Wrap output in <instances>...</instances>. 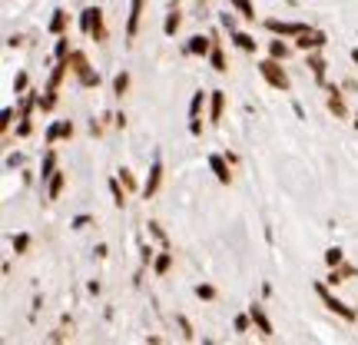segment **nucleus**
<instances>
[{"instance_id":"79ce46f5","label":"nucleus","mask_w":358,"mask_h":345,"mask_svg":"<svg viewBox=\"0 0 358 345\" xmlns=\"http://www.w3.org/2000/svg\"><path fill=\"white\" fill-rule=\"evenodd\" d=\"M355 130H358V116H355Z\"/></svg>"},{"instance_id":"c9c22d12","label":"nucleus","mask_w":358,"mask_h":345,"mask_svg":"<svg viewBox=\"0 0 358 345\" xmlns=\"http://www.w3.org/2000/svg\"><path fill=\"white\" fill-rule=\"evenodd\" d=\"M219 23H222V27H226L229 34H232V30H236V17H232V14H222V17H219Z\"/></svg>"},{"instance_id":"f03ea898","label":"nucleus","mask_w":358,"mask_h":345,"mask_svg":"<svg viewBox=\"0 0 358 345\" xmlns=\"http://www.w3.org/2000/svg\"><path fill=\"white\" fill-rule=\"evenodd\" d=\"M259 73H262V77L269 80L275 90H289V77H285V70L279 67V60H275V57H272V60H262V63H259Z\"/></svg>"},{"instance_id":"f8f14e48","label":"nucleus","mask_w":358,"mask_h":345,"mask_svg":"<svg viewBox=\"0 0 358 345\" xmlns=\"http://www.w3.org/2000/svg\"><path fill=\"white\" fill-rule=\"evenodd\" d=\"M209 60H212V70H216V73H226V57H222V47H219V40L212 43V50H209Z\"/></svg>"},{"instance_id":"4468645a","label":"nucleus","mask_w":358,"mask_h":345,"mask_svg":"<svg viewBox=\"0 0 358 345\" xmlns=\"http://www.w3.org/2000/svg\"><path fill=\"white\" fill-rule=\"evenodd\" d=\"M67 20H70V14H67V10H53V20H50V34L63 37V27H67Z\"/></svg>"},{"instance_id":"e433bc0d","label":"nucleus","mask_w":358,"mask_h":345,"mask_svg":"<svg viewBox=\"0 0 358 345\" xmlns=\"http://www.w3.org/2000/svg\"><path fill=\"white\" fill-rule=\"evenodd\" d=\"M119 179H123V186H130V190L136 186V183H133V172H130V170H119Z\"/></svg>"},{"instance_id":"423d86ee","label":"nucleus","mask_w":358,"mask_h":345,"mask_svg":"<svg viewBox=\"0 0 358 345\" xmlns=\"http://www.w3.org/2000/svg\"><path fill=\"white\" fill-rule=\"evenodd\" d=\"M143 3L146 0H133L130 3V17H126V43H133L136 30H139V17H143Z\"/></svg>"},{"instance_id":"f3484780","label":"nucleus","mask_w":358,"mask_h":345,"mask_svg":"<svg viewBox=\"0 0 358 345\" xmlns=\"http://www.w3.org/2000/svg\"><path fill=\"white\" fill-rule=\"evenodd\" d=\"M126 90H130V73H126V70H119V73L113 77V93L116 96H126Z\"/></svg>"},{"instance_id":"6ab92c4d","label":"nucleus","mask_w":358,"mask_h":345,"mask_svg":"<svg viewBox=\"0 0 358 345\" xmlns=\"http://www.w3.org/2000/svg\"><path fill=\"white\" fill-rule=\"evenodd\" d=\"M203 106H206V93L199 90V93L192 96V103H189V116H192V120H199V113H203Z\"/></svg>"},{"instance_id":"6e6552de","label":"nucleus","mask_w":358,"mask_h":345,"mask_svg":"<svg viewBox=\"0 0 358 345\" xmlns=\"http://www.w3.org/2000/svg\"><path fill=\"white\" fill-rule=\"evenodd\" d=\"M295 47L299 50H319V47H325V34L322 30H305V34H299Z\"/></svg>"},{"instance_id":"dca6fc26","label":"nucleus","mask_w":358,"mask_h":345,"mask_svg":"<svg viewBox=\"0 0 358 345\" xmlns=\"http://www.w3.org/2000/svg\"><path fill=\"white\" fill-rule=\"evenodd\" d=\"M170 266H172V256H170V252H159V256L153 259V272H156V276H166Z\"/></svg>"},{"instance_id":"393cba45","label":"nucleus","mask_w":358,"mask_h":345,"mask_svg":"<svg viewBox=\"0 0 358 345\" xmlns=\"http://www.w3.org/2000/svg\"><path fill=\"white\" fill-rule=\"evenodd\" d=\"M269 53H272L275 60H285L289 57V47H285L282 40H272V43H269Z\"/></svg>"},{"instance_id":"473e14b6","label":"nucleus","mask_w":358,"mask_h":345,"mask_svg":"<svg viewBox=\"0 0 358 345\" xmlns=\"http://www.w3.org/2000/svg\"><path fill=\"white\" fill-rule=\"evenodd\" d=\"M27 90V73H17L14 77V93H23Z\"/></svg>"},{"instance_id":"f257e3e1","label":"nucleus","mask_w":358,"mask_h":345,"mask_svg":"<svg viewBox=\"0 0 358 345\" xmlns=\"http://www.w3.org/2000/svg\"><path fill=\"white\" fill-rule=\"evenodd\" d=\"M80 30L90 34L93 40H103V10L100 7H86L83 17H80Z\"/></svg>"},{"instance_id":"7c9ffc66","label":"nucleus","mask_w":358,"mask_h":345,"mask_svg":"<svg viewBox=\"0 0 358 345\" xmlns=\"http://www.w3.org/2000/svg\"><path fill=\"white\" fill-rule=\"evenodd\" d=\"M252 326V315H236V332H249Z\"/></svg>"},{"instance_id":"b1692460","label":"nucleus","mask_w":358,"mask_h":345,"mask_svg":"<svg viewBox=\"0 0 358 345\" xmlns=\"http://www.w3.org/2000/svg\"><path fill=\"white\" fill-rule=\"evenodd\" d=\"M63 179H67V176H63L60 170L50 176V199H57V196H60V190H63Z\"/></svg>"},{"instance_id":"9b49d317","label":"nucleus","mask_w":358,"mask_h":345,"mask_svg":"<svg viewBox=\"0 0 358 345\" xmlns=\"http://www.w3.org/2000/svg\"><path fill=\"white\" fill-rule=\"evenodd\" d=\"M232 43L239 50H245V53H256V40L249 37V34H242V30H232Z\"/></svg>"},{"instance_id":"5701e85b","label":"nucleus","mask_w":358,"mask_h":345,"mask_svg":"<svg viewBox=\"0 0 358 345\" xmlns=\"http://www.w3.org/2000/svg\"><path fill=\"white\" fill-rule=\"evenodd\" d=\"M308 67H312L315 80H319L322 86H325V60H319V57H308Z\"/></svg>"},{"instance_id":"72a5a7b5","label":"nucleus","mask_w":358,"mask_h":345,"mask_svg":"<svg viewBox=\"0 0 358 345\" xmlns=\"http://www.w3.org/2000/svg\"><path fill=\"white\" fill-rule=\"evenodd\" d=\"M90 223H93V216H76V219L70 223V226H73V229H86Z\"/></svg>"},{"instance_id":"a19ab883","label":"nucleus","mask_w":358,"mask_h":345,"mask_svg":"<svg viewBox=\"0 0 358 345\" xmlns=\"http://www.w3.org/2000/svg\"><path fill=\"white\" fill-rule=\"evenodd\" d=\"M352 63H358V47H355V50H352Z\"/></svg>"},{"instance_id":"58836bf2","label":"nucleus","mask_w":358,"mask_h":345,"mask_svg":"<svg viewBox=\"0 0 358 345\" xmlns=\"http://www.w3.org/2000/svg\"><path fill=\"white\" fill-rule=\"evenodd\" d=\"M10 120H14V106H7V110H3V130L10 126Z\"/></svg>"},{"instance_id":"cd10ccee","label":"nucleus","mask_w":358,"mask_h":345,"mask_svg":"<svg viewBox=\"0 0 358 345\" xmlns=\"http://www.w3.org/2000/svg\"><path fill=\"white\" fill-rule=\"evenodd\" d=\"M328 110H332V113H339V116H345V103L339 100V90H335V96H332V100H328Z\"/></svg>"},{"instance_id":"2eb2a0df","label":"nucleus","mask_w":358,"mask_h":345,"mask_svg":"<svg viewBox=\"0 0 358 345\" xmlns=\"http://www.w3.org/2000/svg\"><path fill=\"white\" fill-rule=\"evenodd\" d=\"M53 172H57V153L47 150V159H43V166H40V179H50Z\"/></svg>"},{"instance_id":"4be33fe9","label":"nucleus","mask_w":358,"mask_h":345,"mask_svg":"<svg viewBox=\"0 0 358 345\" xmlns=\"http://www.w3.org/2000/svg\"><path fill=\"white\" fill-rule=\"evenodd\" d=\"M110 192H113V203L123 209L126 206V190H119V179H110Z\"/></svg>"},{"instance_id":"c85d7f7f","label":"nucleus","mask_w":358,"mask_h":345,"mask_svg":"<svg viewBox=\"0 0 358 345\" xmlns=\"http://www.w3.org/2000/svg\"><path fill=\"white\" fill-rule=\"evenodd\" d=\"M139 262H143V269H146V266L153 262V246H146V242L139 246Z\"/></svg>"},{"instance_id":"4c0bfd02","label":"nucleus","mask_w":358,"mask_h":345,"mask_svg":"<svg viewBox=\"0 0 358 345\" xmlns=\"http://www.w3.org/2000/svg\"><path fill=\"white\" fill-rule=\"evenodd\" d=\"M189 133L199 136V133H203V123H199V120H192V123H189Z\"/></svg>"},{"instance_id":"412c9836","label":"nucleus","mask_w":358,"mask_h":345,"mask_svg":"<svg viewBox=\"0 0 358 345\" xmlns=\"http://www.w3.org/2000/svg\"><path fill=\"white\" fill-rule=\"evenodd\" d=\"M325 262H328V266L335 269V266H341V262H345V252L339 249V246H332V249H325Z\"/></svg>"},{"instance_id":"1a4fd4ad","label":"nucleus","mask_w":358,"mask_h":345,"mask_svg":"<svg viewBox=\"0 0 358 345\" xmlns=\"http://www.w3.org/2000/svg\"><path fill=\"white\" fill-rule=\"evenodd\" d=\"M159 183H163V163H159V153H156V159H153V170H150V179H146V186H143V196L150 199L153 192L159 190Z\"/></svg>"},{"instance_id":"bb28decb","label":"nucleus","mask_w":358,"mask_h":345,"mask_svg":"<svg viewBox=\"0 0 358 345\" xmlns=\"http://www.w3.org/2000/svg\"><path fill=\"white\" fill-rule=\"evenodd\" d=\"M27 249H30V236H27V232H20V236H14V252H20V256H23Z\"/></svg>"},{"instance_id":"0eeeda50","label":"nucleus","mask_w":358,"mask_h":345,"mask_svg":"<svg viewBox=\"0 0 358 345\" xmlns=\"http://www.w3.org/2000/svg\"><path fill=\"white\" fill-rule=\"evenodd\" d=\"M226 159H229V156H219V153L209 156V166H212L216 179H219L222 186H229V183H232V172H229V163H226Z\"/></svg>"},{"instance_id":"2f4dec72","label":"nucleus","mask_w":358,"mask_h":345,"mask_svg":"<svg viewBox=\"0 0 358 345\" xmlns=\"http://www.w3.org/2000/svg\"><path fill=\"white\" fill-rule=\"evenodd\" d=\"M3 166H7V170H17V166H23V156H20V153H10Z\"/></svg>"},{"instance_id":"7ed1b4c3","label":"nucleus","mask_w":358,"mask_h":345,"mask_svg":"<svg viewBox=\"0 0 358 345\" xmlns=\"http://www.w3.org/2000/svg\"><path fill=\"white\" fill-rule=\"evenodd\" d=\"M315 292H319L322 299H325V306L332 309V312H339V315H341V319H345V322H355V319H358V312H352V309L345 306L341 299H335V295H328V289L322 286V282H315Z\"/></svg>"},{"instance_id":"ea45409f","label":"nucleus","mask_w":358,"mask_h":345,"mask_svg":"<svg viewBox=\"0 0 358 345\" xmlns=\"http://www.w3.org/2000/svg\"><path fill=\"white\" fill-rule=\"evenodd\" d=\"M93 252H96V259H106V252H110V249H106V242H100Z\"/></svg>"},{"instance_id":"39448f33","label":"nucleus","mask_w":358,"mask_h":345,"mask_svg":"<svg viewBox=\"0 0 358 345\" xmlns=\"http://www.w3.org/2000/svg\"><path fill=\"white\" fill-rule=\"evenodd\" d=\"M265 27L272 34H282V37H299L308 30V23H285V20H265Z\"/></svg>"},{"instance_id":"f704fd0d","label":"nucleus","mask_w":358,"mask_h":345,"mask_svg":"<svg viewBox=\"0 0 358 345\" xmlns=\"http://www.w3.org/2000/svg\"><path fill=\"white\" fill-rule=\"evenodd\" d=\"M176 322H179V328H183V339H192V326H189L183 315H176Z\"/></svg>"},{"instance_id":"c756f323","label":"nucleus","mask_w":358,"mask_h":345,"mask_svg":"<svg viewBox=\"0 0 358 345\" xmlns=\"http://www.w3.org/2000/svg\"><path fill=\"white\" fill-rule=\"evenodd\" d=\"M196 295L206 299V302H212V299H216V289H212V286H196Z\"/></svg>"},{"instance_id":"a211bd4d","label":"nucleus","mask_w":358,"mask_h":345,"mask_svg":"<svg viewBox=\"0 0 358 345\" xmlns=\"http://www.w3.org/2000/svg\"><path fill=\"white\" fill-rule=\"evenodd\" d=\"M179 23H183V17H179V14L172 10L170 17H166V23H163V34H166V37H176V30H179Z\"/></svg>"},{"instance_id":"a878e982","label":"nucleus","mask_w":358,"mask_h":345,"mask_svg":"<svg viewBox=\"0 0 358 345\" xmlns=\"http://www.w3.org/2000/svg\"><path fill=\"white\" fill-rule=\"evenodd\" d=\"M53 57H57V60H67V57H70V37H60V40H57Z\"/></svg>"},{"instance_id":"20e7f679","label":"nucleus","mask_w":358,"mask_h":345,"mask_svg":"<svg viewBox=\"0 0 358 345\" xmlns=\"http://www.w3.org/2000/svg\"><path fill=\"white\" fill-rule=\"evenodd\" d=\"M212 43H216V37L212 34H196V37H189V43L183 47V53H196V57H209V50H212Z\"/></svg>"},{"instance_id":"ddd939ff","label":"nucleus","mask_w":358,"mask_h":345,"mask_svg":"<svg viewBox=\"0 0 358 345\" xmlns=\"http://www.w3.org/2000/svg\"><path fill=\"white\" fill-rule=\"evenodd\" d=\"M222 106H226V93H222V90H212V123H219V120H222Z\"/></svg>"},{"instance_id":"aec40b11","label":"nucleus","mask_w":358,"mask_h":345,"mask_svg":"<svg viewBox=\"0 0 358 345\" xmlns=\"http://www.w3.org/2000/svg\"><path fill=\"white\" fill-rule=\"evenodd\" d=\"M229 3H232V7H236V10H239L245 20H256V7H252L249 0H229Z\"/></svg>"},{"instance_id":"9d476101","label":"nucleus","mask_w":358,"mask_h":345,"mask_svg":"<svg viewBox=\"0 0 358 345\" xmlns=\"http://www.w3.org/2000/svg\"><path fill=\"white\" fill-rule=\"evenodd\" d=\"M249 315H252V326H256V328L265 335V339H269V335H272V322L265 319L262 306H259V302H252V306H249Z\"/></svg>"}]
</instances>
